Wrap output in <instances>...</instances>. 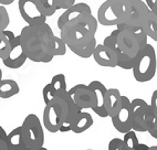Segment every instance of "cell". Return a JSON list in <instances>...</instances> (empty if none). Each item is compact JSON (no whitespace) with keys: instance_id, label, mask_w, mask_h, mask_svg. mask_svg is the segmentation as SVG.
I'll use <instances>...</instances> for the list:
<instances>
[{"instance_id":"cell-1","label":"cell","mask_w":157,"mask_h":150,"mask_svg":"<svg viewBox=\"0 0 157 150\" xmlns=\"http://www.w3.org/2000/svg\"><path fill=\"white\" fill-rule=\"evenodd\" d=\"M56 34L47 22L23 27L20 41L28 60L36 63H49L54 58L52 45Z\"/></svg>"},{"instance_id":"cell-2","label":"cell","mask_w":157,"mask_h":150,"mask_svg":"<svg viewBox=\"0 0 157 150\" xmlns=\"http://www.w3.org/2000/svg\"><path fill=\"white\" fill-rule=\"evenodd\" d=\"M148 43V36L143 28L116 27L103 41V44L114 49L117 54H123L136 60L140 51Z\"/></svg>"},{"instance_id":"cell-3","label":"cell","mask_w":157,"mask_h":150,"mask_svg":"<svg viewBox=\"0 0 157 150\" xmlns=\"http://www.w3.org/2000/svg\"><path fill=\"white\" fill-rule=\"evenodd\" d=\"M98 24V19L92 14L78 22L65 25L64 28L60 30V38L65 42L70 51L74 52L75 50L86 45L93 39H95Z\"/></svg>"},{"instance_id":"cell-4","label":"cell","mask_w":157,"mask_h":150,"mask_svg":"<svg viewBox=\"0 0 157 150\" xmlns=\"http://www.w3.org/2000/svg\"><path fill=\"white\" fill-rule=\"evenodd\" d=\"M157 71V58L154 47L149 43L138 54L133 67L134 78L140 83H146L154 78Z\"/></svg>"},{"instance_id":"cell-5","label":"cell","mask_w":157,"mask_h":150,"mask_svg":"<svg viewBox=\"0 0 157 150\" xmlns=\"http://www.w3.org/2000/svg\"><path fill=\"white\" fill-rule=\"evenodd\" d=\"M128 0H105L98 10L96 19L104 27L118 25L123 22Z\"/></svg>"},{"instance_id":"cell-6","label":"cell","mask_w":157,"mask_h":150,"mask_svg":"<svg viewBox=\"0 0 157 150\" xmlns=\"http://www.w3.org/2000/svg\"><path fill=\"white\" fill-rule=\"evenodd\" d=\"M23 150H39L44 144V131L39 117L36 114H29L22 122Z\"/></svg>"},{"instance_id":"cell-7","label":"cell","mask_w":157,"mask_h":150,"mask_svg":"<svg viewBox=\"0 0 157 150\" xmlns=\"http://www.w3.org/2000/svg\"><path fill=\"white\" fill-rule=\"evenodd\" d=\"M131 118L132 129L136 133H145L155 120L151 105L142 98H135L131 100Z\"/></svg>"},{"instance_id":"cell-8","label":"cell","mask_w":157,"mask_h":150,"mask_svg":"<svg viewBox=\"0 0 157 150\" xmlns=\"http://www.w3.org/2000/svg\"><path fill=\"white\" fill-rule=\"evenodd\" d=\"M149 11L151 10H149L148 6L143 0H128L125 18H124L123 22L116 27L143 28Z\"/></svg>"},{"instance_id":"cell-9","label":"cell","mask_w":157,"mask_h":150,"mask_svg":"<svg viewBox=\"0 0 157 150\" xmlns=\"http://www.w3.org/2000/svg\"><path fill=\"white\" fill-rule=\"evenodd\" d=\"M20 16L29 25H39L47 22V16L43 13L38 0H19Z\"/></svg>"},{"instance_id":"cell-10","label":"cell","mask_w":157,"mask_h":150,"mask_svg":"<svg viewBox=\"0 0 157 150\" xmlns=\"http://www.w3.org/2000/svg\"><path fill=\"white\" fill-rule=\"evenodd\" d=\"M92 16V9L85 2L74 3L70 8L64 10V12L61 14L58 19V28L61 30L65 25L72 24L85 19V18Z\"/></svg>"},{"instance_id":"cell-11","label":"cell","mask_w":157,"mask_h":150,"mask_svg":"<svg viewBox=\"0 0 157 150\" xmlns=\"http://www.w3.org/2000/svg\"><path fill=\"white\" fill-rule=\"evenodd\" d=\"M74 103L81 111L92 109L95 105V94L89 84H78L67 89Z\"/></svg>"},{"instance_id":"cell-12","label":"cell","mask_w":157,"mask_h":150,"mask_svg":"<svg viewBox=\"0 0 157 150\" xmlns=\"http://www.w3.org/2000/svg\"><path fill=\"white\" fill-rule=\"evenodd\" d=\"M112 124L118 133H125L132 130V118H131V99L125 95H122V106L115 116L111 117Z\"/></svg>"},{"instance_id":"cell-13","label":"cell","mask_w":157,"mask_h":150,"mask_svg":"<svg viewBox=\"0 0 157 150\" xmlns=\"http://www.w3.org/2000/svg\"><path fill=\"white\" fill-rule=\"evenodd\" d=\"M27 60H28V58L25 55L21 41H20V36L18 34V36H16L13 42H12L11 50H10L8 55L2 60V63L8 69H17L23 66V64L25 63Z\"/></svg>"},{"instance_id":"cell-14","label":"cell","mask_w":157,"mask_h":150,"mask_svg":"<svg viewBox=\"0 0 157 150\" xmlns=\"http://www.w3.org/2000/svg\"><path fill=\"white\" fill-rule=\"evenodd\" d=\"M92 58L100 66L112 67V69L117 66V52L103 43L96 44Z\"/></svg>"},{"instance_id":"cell-15","label":"cell","mask_w":157,"mask_h":150,"mask_svg":"<svg viewBox=\"0 0 157 150\" xmlns=\"http://www.w3.org/2000/svg\"><path fill=\"white\" fill-rule=\"evenodd\" d=\"M62 117L56 103H50L45 105L43 111V126L50 133H58L61 127Z\"/></svg>"},{"instance_id":"cell-16","label":"cell","mask_w":157,"mask_h":150,"mask_svg":"<svg viewBox=\"0 0 157 150\" xmlns=\"http://www.w3.org/2000/svg\"><path fill=\"white\" fill-rule=\"evenodd\" d=\"M89 85H90V87L93 89V92L95 94V105L92 108V111L98 117H102V118L109 117L106 109H105L107 88L105 87V85L102 82L96 81V80L95 81H92Z\"/></svg>"},{"instance_id":"cell-17","label":"cell","mask_w":157,"mask_h":150,"mask_svg":"<svg viewBox=\"0 0 157 150\" xmlns=\"http://www.w3.org/2000/svg\"><path fill=\"white\" fill-rule=\"evenodd\" d=\"M122 106V94L117 88H107L105 109L109 117H113L117 114Z\"/></svg>"},{"instance_id":"cell-18","label":"cell","mask_w":157,"mask_h":150,"mask_svg":"<svg viewBox=\"0 0 157 150\" xmlns=\"http://www.w3.org/2000/svg\"><path fill=\"white\" fill-rule=\"evenodd\" d=\"M93 125V117L90 113L84 111H81L76 116L75 120L73 122L71 131L74 133H82L86 131L89 128H91Z\"/></svg>"},{"instance_id":"cell-19","label":"cell","mask_w":157,"mask_h":150,"mask_svg":"<svg viewBox=\"0 0 157 150\" xmlns=\"http://www.w3.org/2000/svg\"><path fill=\"white\" fill-rule=\"evenodd\" d=\"M7 146L8 150H23L25 149V144H23V133L21 126L12 129L8 133V138H7Z\"/></svg>"},{"instance_id":"cell-20","label":"cell","mask_w":157,"mask_h":150,"mask_svg":"<svg viewBox=\"0 0 157 150\" xmlns=\"http://www.w3.org/2000/svg\"><path fill=\"white\" fill-rule=\"evenodd\" d=\"M14 38L16 34L8 29L0 31V60H3L9 54Z\"/></svg>"},{"instance_id":"cell-21","label":"cell","mask_w":157,"mask_h":150,"mask_svg":"<svg viewBox=\"0 0 157 150\" xmlns=\"http://www.w3.org/2000/svg\"><path fill=\"white\" fill-rule=\"evenodd\" d=\"M20 92V87L19 84L14 80H10V78H7V80H1L0 81V98H10L13 97L16 95H18Z\"/></svg>"},{"instance_id":"cell-22","label":"cell","mask_w":157,"mask_h":150,"mask_svg":"<svg viewBox=\"0 0 157 150\" xmlns=\"http://www.w3.org/2000/svg\"><path fill=\"white\" fill-rule=\"evenodd\" d=\"M143 30L149 39L157 42V16L153 11H149L143 25Z\"/></svg>"},{"instance_id":"cell-23","label":"cell","mask_w":157,"mask_h":150,"mask_svg":"<svg viewBox=\"0 0 157 150\" xmlns=\"http://www.w3.org/2000/svg\"><path fill=\"white\" fill-rule=\"evenodd\" d=\"M50 85L53 89V92L56 93V95H62L67 92V81H65L64 74H56L52 77L50 82Z\"/></svg>"},{"instance_id":"cell-24","label":"cell","mask_w":157,"mask_h":150,"mask_svg":"<svg viewBox=\"0 0 157 150\" xmlns=\"http://www.w3.org/2000/svg\"><path fill=\"white\" fill-rule=\"evenodd\" d=\"M123 142H124V148H125V150L136 149V147H137L138 144H140L137 136H136V131H134L132 129V130H129L124 133Z\"/></svg>"},{"instance_id":"cell-25","label":"cell","mask_w":157,"mask_h":150,"mask_svg":"<svg viewBox=\"0 0 157 150\" xmlns=\"http://www.w3.org/2000/svg\"><path fill=\"white\" fill-rule=\"evenodd\" d=\"M95 47H96V38L95 39H93L91 42H89L86 45H84L83 47L81 49H78V50L74 51V54L78 55V58H89L91 56H93V52L95 50Z\"/></svg>"},{"instance_id":"cell-26","label":"cell","mask_w":157,"mask_h":150,"mask_svg":"<svg viewBox=\"0 0 157 150\" xmlns=\"http://www.w3.org/2000/svg\"><path fill=\"white\" fill-rule=\"evenodd\" d=\"M67 44L65 42L60 38V36H54L53 39V45H52V51H53V55L56 56H63L67 53Z\"/></svg>"},{"instance_id":"cell-27","label":"cell","mask_w":157,"mask_h":150,"mask_svg":"<svg viewBox=\"0 0 157 150\" xmlns=\"http://www.w3.org/2000/svg\"><path fill=\"white\" fill-rule=\"evenodd\" d=\"M38 1H39V5L42 9L43 13L47 17L53 16L58 10V7H56L54 0H38Z\"/></svg>"},{"instance_id":"cell-28","label":"cell","mask_w":157,"mask_h":150,"mask_svg":"<svg viewBox=\"0 0 157 150\" xmlns=\"http://www.w3.org/2000/svg\"><path fill=\"white\" fill-rule=\"evenodd\" d=\"M10 23V17L5 6L0 5V31L6 30Z\"/></svg>"},{"instance_id":"cell-29","label":"cell","mask_w":157,"mask_h":150,"mask_svg":"<svg viewBox=\"0 0 157 150\" xmlns=\"http://www.w3.org/2000/svg\"><path fill=\"white\" fill-rule=\"evenodd\" d=\"M42 97H43V102H44L45 105H48V104H50L52 100L54 99V98L56 97V93L53 92V89H52V87H51L50 83L47 84L44 87H43L42 89Z\"/></svg>"},{"instance_id":"cell-30","label":"cell","mask_w":157,"mask_h":150,"mask_svg":"<svg viewBox=\"0 0 157 150\" xmlns=\"http://www.w3.org/2000/svg\"><path fill=\"white\" fill-rule=\"evenodd\" d=\"M123 146H124L123 138H113L109 142L107 150H120Z\"/></svg>"},{"instance_id":"cell-31","label":"cell","mask_w":157,"mask_h":150,"mask_svg":"<svg viewBox=\"0 0 157 150\" xmlns=\"http://www.w3.org/2000/svg\"><path fill=\"white\" fill-rule=\"evenodd\" d=\"M54 2H56V7H58V10L59 9H65L70 8L71 6H73L74 3H75V0H54Z\"/></svg>"},{"instance_id":"cell-32","label":"cell","mask_w":157,"mask_h":150,"mask_svg":"<svg viewBox=\"0 0 157 150\" xmlns=\"http://www.w3.org/2000/svg\"><path fill=\"white\" fill-rule=\"evenodd\" d=\"M151 107L153 109V113H154L155 117L157 118V89H155L154 92H153V95H151Z\"/></svg>"},{"instance_id":"cell-33","label":"cell","mask_w":157,"mask_h":150,"mask_svg":"<svg viewBox=\"0 0 157 150\" xmlns=\"http://www.w3.org/2000/svg\"><path fill=\"white\" fill-rule=\"evenodd\" d=\"M147 133H149V135H151L153 138L157 139V118H155V120L153 122V124L149 126Z\"/></svg>"},{"instance_id":"cell-34","label":"cell","mask_w":157,"mask_h":150,"mask_svg":"<svg viewBox=\"0 0 157 150\" xmlns=\"http://www.w3.org/2000/svg\"><path fill=\"white\" fill-rule=\"evenodd\" d=\"M145 2L148 6L149 10L157 14V0H145Z\"/></svg>"},{"instance_id":"cell-35","label":"cell","mask_w":157,"mask_h":150,"mask_svg":"<svg viewBox=\"0 0 157 150\" xmlns=\"http://www.w3.org/2000/svg\"><path fill=\"white\" fill-rule=\"evenodd\" d=\"M7 138H8V133H7L6 130L2 128V126L0 125V140L7 141Z\"/></svg>"},{"instance_id":"cell-36","label":"cell","mask_w":157,"mask_h":150,"mask_svg":"<svg viewBox=\"0 0 157 150\" xmlns=\"http://www.w3.org/2000/svg\"><path fill=\"white\" fill-rule=\"evenodd\" d=\"M135 150H149V146H147V144H140V142Z\"/></svg>"},{"instance_id":"cell-37","label":"cell","mask_w":157,"mask_h":150,"mask_svg":"<svg viewBox=\"0 0 157 150\" xmlns=\"http://www.w3.org/2000/svg\"><path fill=\"white\" fill-rule=\"evenodd\" d=\"M16 0H0V5L1 6H9V5H11Z\"/></svg>"},{"instance_id":"cell-38","label":"cell","mask_w":157,"mask_h":150,"mask_svg":"<svg viewBox=\"0 0 157 150\" xmlns=\"http://www.w3.org/2000/svg\"><path fill=\"white\" fill-rule=\"evenodd\" d=\"M0 150H8V146H7L6 141L0 140Z\"/></svg>"},{"instance_id":"cell-39","label":"cell","mask_w":157,"mask_h":150,"mask_svg":"<svg viewBox=\"0 0 157 150\" xmlns=\"http://www.w3.org/2000/svg\"><path fill=\"white\" fill-rule=\"evenodd\" d=\"M149 150H157V146H151Z\"/></svg>"},{"instance_id":"cell-40","label":"cell","mask_w":157,"mask_h":150,"mask_svg":"<svg viewBox=\"0 0 157 150\" xmlns=\"http://www.w3.org/2000/svg\"><path fill=\"white\" fill-rule=\"evenodd\" d=\"M2 80V71H1V69H0V81Z\"/></svg>"},{"instance_id":"cell-41","label":"cell","mask_w":157,"mask_h":150,"mask_svg":"<svg viewBox=\"0 0 157 150\" xmlns=\"http://www.w3.org/2000/svg\"><path fill=\"white\" fill-rule=\"evenodd\" d=\"M39 150H48V149H47V148H45L44 146H43V147H42V148H40Z\"/></svg>"},{"instance_id":"cell-42","label":"cell","mask_w":157,"mask_h":150,"mask_svg":"<svg viewBox=\"0 0 157 150\" xmlns=\"http://www.w3.org/2000/svg\"><path fill=\"white\" fill-rule=\"evenodd\" d=\"M120 150H125V148H124V146H123V147H122V148H121V149H120Z\"/></svg>"},{"instance_id":"cell-43","label":"cell","mask_w":157,"mask_h":150,"mask_svg":"<svg viewBox=\"0 0 157 150\" xmlns=\"http://www.w3.org/2000/svg\"><path fill=\"white\" fill-rule=\"evenodd\" d=\"M85 150H94V149H85Z\"/></svg>"}]
</instances>
